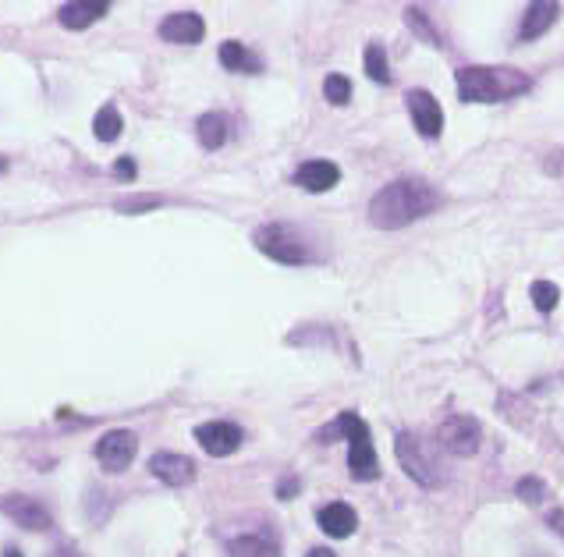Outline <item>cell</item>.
<instances>
[{
    "instance_id": "9",
    "label": "cell",
    "mask_w": 564,
    "mask_h": 557,
    "mask_svg": "<svg viewBox=\"0 0 564 557\" xmlns=\"http://www.w3.org/2000/svg\"><path fill=\"white\" fill-rule=\"evenodd\" d=\"M405 100H408V114H412L416 132L426 135V139H437V135L444 132V110H440V103L433 100L426 89H412V93H405Z\"/></svg>"
},
{
    "instance_id": "7",
    "label": "cell",
    "mask_w": 564,
    "mask_h": 557,
    "mask_svg": "<svg viewBox=\"0 0 564 557\" xmlns=\"http://www.w3.org/2000/svg\"><path fill=\"white\" fill-rule=\"evenodd\" d=\"M135 451H139V440L132 430H110L96 440V458L107 472H125L132 465Z\"/></svg>"
},
{
    "instance_id": "14",
    "label": "cell",
    "mask_w": 564,
    "mask_h": 557,
    "mask_svg": "<svg viewBox=\"0 0 564 557\" xmlns=\"http://www.w3.org/2000/svg\"><path fill=\"white\" fill-rule=\"evenodd\" d=\"M320 529L327 536H334V540H345V536H352L355 529H359V515H355V508H348L345 501H334L327 504V508H320Z\"/></svg>"
},
{
    "instance_id": "31",
    "label": "cell",
    "mask_w": 564,
    "mask_h": 557,
    "mask_svg": "<svg viewBox=\"0 0 564 557\" xmlns=\"http://www.w3.org/2000/svg\"><path fill=\"white\" fill-rule=\"evenodd\" d=\"M50 557H79V554H75V550H71V547H61V550H54V554H50Z\"/></svg>"
},
{
    "instance_id": "27",
    "label": "cell",
    "mask_w": 564,
    "mask_h": 557,
    "mask_svg": "<svg viewBox=\"0 0 564 557\" xmlns=\"http://www.w3.org/2000/svg\"><path fill=\"white\" fill-rule=\"evenodd\" d=\"M114 174H118V178H125V181H132L135 178V160L121 157L118 164H114Z\"/></svg>"
},
{
    "instance_id": "11",
    "label": "cell",
    "mask_w": 564,
    "mask_h": 557,
    "mask_svg": "<svg viewBox=\"0 0 564 557\" xmlns=\"http://www.w3.org/2000/svg\"><path fill=\"white\" fill-rule=\"evenodd\" d=\"M149 472H153L157 479H164L167 487H188V483L196 479V465H192V458L174 455V451H160V455L149 458Z\"/></svg>"
},
{
    "instance_id": "30",
    "label": "cell",
    "mask_w": 564,
    "mask_h": 557,
    "mask_svg": "<svg viewBox=\"0 0 564 557\" xmlns=\"http://www.w3.org/2000/svg\"><path fill=\"white\" fill-rule=\"evenodd\" d=\"M306 557H337L334 550H327V547H316V550H309Z\"/></svg>"
},
{
    "instance_id": "12",
    "label": "cell",
    "mask_w": 564,
    "mask_h": 557,
    "mask_svg": "<svg viewBox=\"0 0 564 557\" xmlns=\"http://www.w3.org/2000/svg\"><path fill=\"white\" fill-rule=\"evenodd\" d=\"M160 36L167 43H199L206 36V22L196 11H178V15H167L160 22Z\"/></svg>"
},
{
    "instance_id": "24",
    "label": "cell",
    "mask_w": 564,
    "mask_h": 557,
    "mask_svg": "<svg viewBox=\"0 0 564 557\" xmlns=\"http://www.w3.org/2000/svg\"><path fill=\"white\" fill-rule=\"evenodd\" d=\"M518 494H522L529 504H540V497H543V483H540V479H533V476L522 479V483H518Z\"/></svg>"
},
{
    "instance_id": "8",
    "label": "cell",
    "mask_w": 564,
    "mask_h": 557,
    "mask_svg": "<svg viewBox=\"0 0 564 557\" xmlns=\"http://www.w3.org/2000/svg\"><path fill=\"white\" fill-rule=\"evenodd\" d=\"M0 511L11 518V522H18L22 529H32V533H43V529H50V511L43 508L36 497H25V494H8L0 497Z\"/></svg>"
},
{
    "instance_id": "25",
    "label": "cell",
    "mask_w": 564,
    "mask_h": 557,
    "mask_svg": "<svg viewBox=\"0 0 564 557\" xmlns=\"http://www.w3.org/2000/svg\"><path fill=\"white\" fill-rule=\"evenodd\" d=\"M160 199L157 196H146V199H125V203H118L121 213H142L146 206H157Z\"/></svg>"
},
{
    "instance_id": "22",
    "label": "cell",
    "mask_w": 564,
    "mask_h": 557,
    "mask_svg": "<svg viewBox=\"0 0 564 557\" xmlns=\"http://www.w3.org/2000/svg\"><path fill=\"white\" fill-rule=\"evenodd\" d=\"M323 96H327L334 107H341V103L352 100V82H348L345 75H327V82H323Z\"/></svg>"
},
{
    "instance_id": "29",
    "label": "cell",
    "mask_w": 564,
    "mask_h": 557,
    "mask_svg": "<svg viewBox=\"0 0 564 557\" xmlns=\"http://www.w3.org/2000/svg\"><path fill=\"white\" fill-rule=\"evenodd\" d=\"M550 522H554V529L564 536V511H554V515H550Z\"/></svg>"
},
{
    "instance_id": "33",
    "label": "cell",
    "mask_w": 564,
    "mask_h": 557,
    "mask_svg": "<svg viewBox=\"0 0 564 557\" xmlns=\"http://www.w3.org/2000/svg\"><path fill=\"white\" fill-rule=\"evenodd\" d=\"M4 557H22V550H8V554H4Z\"/></svg>"
},
{
    "instance_id": "13",
    "label": "cell",
    "mask_w": 564,
    "mask_h": 557,
    "mask_svg": "<svg viewBox=\"0 0 564 557\" xmlns=\"http://www.w3.org/2000/svg\"><path fill=\"white\" fill-rule=\"evenodd\" d=\"M337 181H341V167L330 164V160H306L295 171V185L306 192H330Z\"/></svg>"
},
{
    "instance_id": "23",
    "label": "cell",
    "mask_w": 564,
    "mask_h": 557,
    "mask_svg": "<svg viewBox=\"0 0 564 557\" xmlns=\"http://www.w3.org/2000/svg\"><path fill=\"white\" fill-rule=\"evenodd\" d=\"M557 299H561L557 284H550V281H536L533 284V306L540 309V313H550V309H557Z\"/></svg>"
},
{
    "instance_id": "26",
    "label": "cell",
    "mask_w": 564,
    "mask_h": 557,
    "mask_svg": "<svg viewBox=\"0 0 564 557\" xmlns=\"http://www.w3.org/2000/svg\"><path fill=\"white\" fill-rule=\"evenodd\" d=\"M408 18H412V25H416V29H423L426 43H440V40H437V32H433L430 25L423 22V11H419V8H408Z\"/></svg>"
},
{
    "instance_id": "19",
    "label": "cell",
    "mask_w": 564,
    "mask_h": 557,
    "mask_svg": "<svg viewBox=\"0 0 564 557\" xmlns=\"http://www.w3.org/2000/svg\"><path fill=\"white\" fill-rule=\"evenodd\" d=\"M228 557H281V550L267 536H238L228 547Z\"/></svg>"
},
{
    "instance_id": "10",
    "label": "cell",
    "mask_w": 564,
    "mask_h": 557,
    "mask_svg": "<svg viewBox=\"0 0 564 557\" xmlns=\"http://www.w3.org/2000/svg\"><path fill=\"white\" fill-rule=\"evenodd\" d=\"M196 440L199 448L206 451V455L213 458H224V455H235L238 448H242V430H238L235 423H203L196 430Z\"/></svg>"
},
{
    "instance_id": "15",
    "label": "cell",
    "mask_w": 564,
    "mask_h": 557,
    "mask_svg": "<svg viewBox=\"0 0 564 557\" xmlns=\"http://www.w3.org/2000/svg\"><path fill=\"white\" fill-rule=\"evenodd\" d=\"M110 11L107 0H71V4H64L61 11H57V18H61L64 29H86V25H93L96 18H103Z\"/></svg>"
},
{
    "instance_id": "6",
    "label": "cell",
    "mask_w": 564,
    "mask_h": 557,
    "mask_svg": "<svg viewBox=\"0 0 564 557\" xmlns=\"http://www.w3.org/2000/svg\"><path fill=\"white\" fill-rule=\"evenodd\" d=\"M437 440L444 444L447 451H451V455L469 458V455H476V451H479L483 430H479L476 419H469V416H451V419H444V423H440Z\"/></svg>"
},
{
    "instance_id": "28",
    "label": "cell",
    "mask_w": 564,
    "mask_h": 557,
    "mask_svg": "<svg viewBox=\"0 0 564 557\" xmlns=\"http://www.w3.org/2000/svg\"><path fill=\"white\" fill-rule=\"evenodd\" d=\"M295 490H298V483H295V479H284V483H281V490H277V497H295Z\"/></svg>"
},
{
    "instance_id": "3",
    "label": "cell",
    "mask_w": 564,
    "mask_h": 557,
    "mask_svg": "<svg viewBox=\"0 0 564 557\" xmlns=\"http://www.w3.org/2000/svg\"><path fill=\"white\" fill-rule=\"evenodd\" d=\"M394 451H398L401 469L416 479V483H423V487L440 483L437 455H433V448L426 444L423 437H416V433H398V440H394Z\"/></svg>"
},
{
    "instance_id": "16",
    "label": "cell",
    "mask_w": 564,
    "mask_h": 557,
    "mask_svg": "<svg viewBox=\"0 0 564 557\" xmlns=\"http://www.w3.org/2000/svg\"><path fill=\"white\" fill-rule=\"evenodd\" d=\"M557 15H561V4H529L522 18V29H518V40H525V43L540 40L543 32L557 22Z\"/></svg>"
},
{
    "instance_id": "18",
    "label": "cell",
    "mask_w": 564,
    "mask_h": 557,
    "mask_svg": "<svg viewBox=\"0 0 564 557\" xmlns=\"http://www.w3.org/2000/svg\"><path fill=\"white\" fill-rule=\"evenodd\" d=\"M196 132H199V142H203L206 150H220V146L228 142V118H224V114H203Z\"/></svg>"
},
{
    "instance_id": "2",
    "label": "cell",
    "mask_w": 564,
    "mask_h": 557,
    "mask_svg": "<svg viewBox=\"0 0 564 557\" xmlns=\"http://www.w3.org/2000/svg\"><path fill=\"white\" fill-rule=\"evenodd\" d=\"M529 86H533L529 75H522L518 68H483V64H472V68L458 71V96L465 103H501L525 93Z\"/></svg>"
},
{
    "instance_id": "20",
    "label": "cell",
    "mask_w": 564,
    "mask_h": 557,
    "mask_svg": "<svg viewBox=\"0 0 564 557\" xmlns=\"http://www.w3.org/2000/svg\"><path fill=\"white\" fill-rule=\"evenodd\" d=\"M93 135L100 142H114L121 135V114H118V107H100L96 110V118H93Z\"/></svg>"
},
{
    "instance_id": "21",
    "label": "cell",
    "mask_w": 564,
    "mask_h": 557,
    "mask_svg": "<svg viewBox=\"0 0 564 557\" xmlns=\"http://www.w3.org/2000/svg\"><path fill=\"white\" fill-rule=\"evenodd\" d=\"M366 75L373 82H380V86H387V82H391V68H387V50L380 47V43H369V47H366Z\"/></svg>"
},
{
    "instance_id": "5",
    "label": "cell",
    "mask_w": 564,
    "mask_h": 557,
    "mask_svg": "<svg viewBox=\"0 0 564 557\" xmlns=\"http://www.w3.org/2000/svg\"><path fill=\"white\" fill-rule=\"evenodd\" d=\"M348 469L355 479H376L380 462H376V448L369 440V426L352 412V426H348Z\"/></svg>"
},
{
    "instance_id": "32",
    "label": "cell",
    "mask_w": 564,
    "mask_h": 557,
    "mask_svg": "<svg viewBox=\"0 0 564 557\" xmlns=\"http://www.w3.org/2000/svg\"><path fill=\"white\" fill-rule=\"evenodd\" d=\"M4 171H8V160H4V157H0V174H4Z\"/></svg>"
},
{
    "instance_id": "17",
    "label": "cell",
    "mask_w": 564,
    "mask_h": 557,
    "mask_svg": "<svg viewBox=\"0 0 564 557\" xmlns=\"http://www.w3.org/2000/svg\"><path fill=\"white\" fill-rule=\"evenodd\" d=\"M220 64H224L228 71H242V75H256V71H263V61H259L249 47H242V43H235V40L220 43Z\"/></svg>"
},
{
    "instance_id": "1",
    "label": "cell",
    "mask_w": 564,
    "mask_h": 557,
    "mask_svg": "<svg viewBox=\"0 0 564 557\" xmlns=\"http://www.w3.org/2000/svg\"><path fill=\"white\" fill-rule=\"evenodd\" d=\"M433 206H437V192L423 178H401L376 192L373 203H369V220L376 228L398 231L405 224H416L419 217H426Z\"/></svg>"
},
{
    "instance_id": "4",
    "label": "cell",
    "mask_w": 564,
    "mask_h": 557,
    "mask_svg": "<svg viewBox=\"0 0 564 557\" xmlns=\"http://www.w3.org/2000/svg\"><path fill=\"white\" fill-rule=\"evenodd\" d=\"M252 238H256L259 252H267L270 259H277V263H284V267H298V263H306L309 259L306 242H302L298 231L288 228V224H267V228H259Z\"/></svg>"
}]
</instances>
